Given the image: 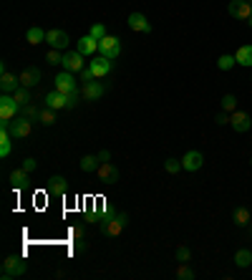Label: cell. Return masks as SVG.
<instances>
[{
    "label": "cell",
    "instance_id": "cell-4",
    "mask_svg": "<svg viewBox=\"0 0 252 280\" xmlns=\"http://www.w3.org/2000/svg\"><path fill=\"white\" fill-rule=\"evenodd\" d=\"M96 177H99V182L104 187H114L119 182V167L111 164V162H101L99 169H96Z\"/></svg>",
    "mask_w": 252,
    "mask_h": 280
},
{
    "label": "cell",
    "instance_id": "cell-12",
    "mask_svg": "<svg viewBox=\"0 0 252 280\" xmlns=\"http://www.w3.org/2000/svg\"><path fill=\"white\" fill-rule=\"evenodd\" d=\"M76 51L81 56H96L99 53V41L89 33V35H83V38H78V41H76Z\"/></svg>",
    "mask_w": 252,
    "mask_h": 280
},
{
    "label": "cell",
    "instance_id": "cell-24",
    "mask_svg": "<svg viewBox=\"0 0 252 280\" xmlns=\"http://www.w3.org/2000/svg\"><path fill=\"white\" fill-rule=\"evenodd\" d=\"M99 156L96 154H86V156H81V169L83 172H96L99 169Z\"/></svg>",
    "mask_w": 252,
    "mask_h": 280
},
{
    "label": "cell",
    "instance_id": "cell-33",
    "mask_svg": "<svg viewBox=\"0 0 252 280\" xmlns=\"http://www.w3.org/2000/svg\"><path fill=\"white\" fill-rule=\"evenodd\" d=\"M46 63H51V66H58V63H63V53H61L58 48H51V51L46 53Z\"/></svg>",
    "mask_w": 252,
    "mask_h": 280
},
{
    "label": "cell",
    "instance_id": "cell-9",
    "mask_svg": "<svg viewBox=\"0 0 252 280\" xmlns=\"http://www.w3.org/2000/svg\"><path fill=\"white\" fill-rule=\"evenodd\" d=\"M83 58L86 56H81L78 51H71V53H63V71H71V73H81L83 68H86V63H83Z\"/></svg>",
    "mask_w": 252,
    "mask_h": 280
},
{
    "label": "cell",
    "instance_id": "cell-38",
    "mask_svg": "<svg viewBox=\"0 0 252 280\" xmlns=\"http://www.w3.org/2000/svg\"><path fill=\"white\" fill-rule=\"evenodd\" d=\"M78 76H81V81H83V84H86V81H96V76H94L91 66H86V68H83V71H81Z\"/></svg>",
    "mask_w": 252,
    "mask_h": 280
},
{
    "label": "cell",
    "instance_id": "cell-13",
    "mask_svg": "<svg viewBox=\"0 0 252 280\" xmlns=\"http://www.w3.org/2000/svg\"><path fill=\"white\" fill-rule=\"evenodd\" d=\"M230 127H232L235 132L245 134V132H250V127H252V119H250V114H245V111H232V114H230Z\"/></svg>",
    "mask_w": 252,
    "mask_h": 280
},
{
    "label": "cell",
    "instance_id": "cell-29",
    "mask_svg": "<svg viewBox=\"0 0 252 280\" xmlns=\"http://www.w3.org/2000/svg\"><path fill=\"white\" fill-rule=\"evenodd\" d=\"M235 63H237V58L230 56V53H225V56L217 58V68H220V71H230V68H235Z\"/></svg>",
    "mask_w": 252,
    "mask_h": 280
},
{
    "label": "cell",
    "instance_id": "cell-40",
    "mask_svg": "<svg viewBox=\"0 0 252 280\" xmlns=\"http://www.w3.org/2000/svg\"><path fill=\"white\" fill-rule=\"evenodd\" d=\"M217 124H230V114H227V111L217 114Z\"/></svg>",
    "mask_w": 252,
    "mask_h": 280
},
{
    "label": "cell",
    "instance_id": "cell-20",
    "mask_svg": "<svg viewBox=\"0 0 252 280\" xmlns=\"http://www.w3.org/2000/svg\"><path fill=\"white\" fill-rule=\"evenodd\" d=\"M43 106H48V109H53V111H61V109H66V94H61V91H48L46 94V101H43Z\"/></svg>",
    "mask_w": 252,
    "mask_h": 280
},
{
    "label": "cell",
    "instance_id": "cell-43",
    "mask_svg": "<svg viewBox=\"0 0 252 280\" xmlns=\"http://www.w3.org/2000/svg\"><path fill=\"white\" fill-rule=\"evenodd\" d=\"M247 23H250V25H252V15H250V20H247Z\"/></svg>",
    "mask_w": 252,
    "mask_h": 280
},
{
    "label": "cell",
    "instance_id": "cell-30",
    "mask_svg": "<svg viewBox=\"0 0 252 280\" xmlns=\"http://www.w3.org/2000/svg\"><path fill=\"white\" fill-rule=\"evenodd\" d=\"M13 99H15L20 106H25V104H30V101H33V96H30V89H25V86H20V89L13 94Z\"/></svg>",
    "mask_w": 252,
    "mask_h": 280
},
{
    "label": "cell",
    "instance_id": "cell-1",
    "mask_svg": "<svg viewBox=\"0 0 252 280\" xmlns=\"http://www.w3.org/2000/svg\"><path fill=\"white\" fill-rule=\"evenodd\" d=\"M126 225H129V215L126 212H111V215L101 217V232L106 237H119Z\"/></svg>",
    "mask_w": 252,
    "mask_h": 280
},
{
    "label": "cell",
    "instance_id": "cell-7",
    "mask_svg": "<svg viewBox=\"0 0 252 280\" xmlns=\"http://www.w3.org/2000/svg\"><path fill=\"white\" fill-rule=\"evenodd\" d=\"M227 13L237 20H250L252 15V3L250 0H232V3L227 5Z\"/></svg>",
    "mask_w": 252,
    "mask_h": 280
},
{
    "label": "cell",
    "instance_id": "cell-2",
    "mask_svg": "<svg viewBox=\"0 0 252 280\" xmlns=\"http://www.w3.org/2000/svg\"><path fill=\"white\" fill-rule=\"evenodd\" d=\"M25 270H28V263L20 255H8L3 260V268H0V278H3V280H13V278H20Z\"/></svg>",
    "mask_w": 252,
    "mask_h": 280
},
{
    "label": "cell",
    "instance_id": "cell-25",
    "mask_svg": "<svg viewBox=\"0 0 252 280\" xmlns=\"http://www.w3.org/2000/svg\"><path fill=\"white\" fill-rule=\"evenodd\" d=\"M38 122L43 124V127H53V124H56V111H53V109H48V106H43V109H40Z\"/></svg>",
    "mask_w": 252,
    "mask_h": 280
},
{
    "label": "cell",
    "instance_id": "cell-37",
    "mask_svg": "<svg viewBox=\"0 0 252 280\" xmlns=\"http://www.w3.org/2000/svg\"><path fill=\"white\" fill-rule=\"evenodd\" d=\"M174 255H177V263H189V258H192V253H189L187 245H179Z\"/></svg>",
    "mask_w": 252,
    "mask_h": 280
},
{
    "label": "cell",
    "instance_id": "cell-5",
    "mask_svg": "<svg viewBox=\"0 0 252 280\" xmlns=\"http://www.w3.org/2000/svg\"><path fill=\"white\" fill-rule=\"evenodd\" d=\"M30 132H33V119H28V116H23V114L13 119V124H10L13 139H28Z\"/></svg>",
    "mask_w": 252,
    "mask_h": 280
},
{
    "label": "cell",
    "instance_id": "cell-6",
    "mask_svg": "<svg viewBox=\"0 0 252 280\" xmlns=\"http://www.w3.org/2000/svg\"><path fill=\"white\" fill-rule=\"evenodd\" d=\"M99 53H101V56H106V58H111V61H116V58H119V53H121V43H119V38H116V35H106V38H101V41H99Z\"/></svg>",
    "mask_w": 252,
    "mask_h": 280
},
{
    "label": "cell",
    "instance_id": "cell-39",
    "mask_svg": "<svg viewBox=\"0 0 252 280\" xmlns=\"http://www.w3.org/2000/svg\"><path fill=\"white\" fill-rule=\"evenodd\" d=\"M23 169L30 174V172H35V169H38V162H35L33 156H28V159H23Z\"/></svg>",
    "mask_w": 252,
    "mask_h": 280
},
{
    "label": "cell",
    "instance_id": "cell-28",
    "mask_svg": "<svg viewBox=\"0 0 252 280\" xmlns=\"http://www.w3.org/2000/svg\"><path fill=\"white\" fill-rule=\"evenodd\" d=\"M40 109H43V106H35V104H25V106H20V114H23V116H28V119H33V122H38V116H40Z\"/></svg>",
    "mask_w": 252,
    "mask_h": 280
},
{
    "label": "cell",
    "instance_id": "cell-35",
    "mask_svg": "<svg viewBox=\"0 0 252 280\" xmlns=\"http://www.w3.org/2000/svg\"><path fill=\"white\" fill-rule=\"evenodd\" d=\"M78 99H83V96H81V91H71V94H66V111H73V109H76V104H78Z\"/></svg>",
    "mask_w": 252,
    "mask_h": 280
},
{
    "label": "cell",
    "instance_id": "cell-18",
    "mask_svg": "<svg viewBox=\"0 0 252 280\" xmlns=\"http://www.w3.org/2000/svg\"><path fill=\"white\" fill-rule=\"evenodd\" d=\"M126 23H129V28H131L134 33H151V23L146 20L144 13H131Z\"/></svg>",
    "mask_w": 252,
    "mask_h": 280
},
{
    "label": "cell",
    "instance_id": "cell-15",
    "mask_svg": "<svg viewBox=\"0 0 252 280\" xmlns=\"http://www.w3.org/2000/svg\"><path fill=\"white\" fill-rule=\"evenodd\" d=\"M46 192H48V197H63V194L68 192V182H66L61 174H56V177H51V179H48Z\"/></svg>",
    "mask_w": 252,
    "mask_h": 280
},
{
    "label": "cell",
    "instance_id": "cell-36",
    "mask_svg": "<svg viewBox=\"0 0 252 280\" xmlns=\"http://www.w3.org/2000/svg\"><path fill=\"white\" fill-rule=\"evenodd\" d=\"M89 33L96 38V41H101V38H106V35H109V33H106V25H101V23H94Z\"/></svg>",
    "mask_w": 252,
    "mask_h": 280
},
{
    "label": "cell",
    "instance_id": "cell-41",
    "mask_svg": "<svg viewBox=\"0 0 252 280\" xmlns=\"http://www.w3.org/2000/svg\"><path fill=\"white\" fill-rule=\"evenodd\" d=\"M96 156H99V162H111V151H106V149H104V151H99Z\"/></svg>",
    "mask_w": 252,
    "mask_h": 280
},
{
    "label": "cell",
    "instance_id": "cell-26",
    "mask_svg": "<svg viewBox=\"0 0 252 280\" xmlns=\"http://www.w3.org/2000/svg\"><path fill=\"white\" fill-rule=\"evenodd\" d=\"M10 182H13V187H25L28 184V172L20 167V169H13L10 172Z\"/></svg>",
    "mask_w": 252,
    "mask_h": 280
},
{
    "label": "cell",
    "instance_id": "cell-22",
    "mask_svg": "<svg viewBox=\"0 0 252 280\" xmlns=\"http://www.w3.org/2000/svg\"><path fill=\"white\" fill-rule=\"evenodd\" d=\"M25 41H28L30 46H38V43H43V41H46V30H43V28H38V25L28 28V33H25Z\"/></svg>",
    "mask_w": 252,
    "mask_h": 280
},
{
    "label": "cell",
    "instance_id": "cell-19",
    "mask_svg": "<svg viewBox=\"0 0 252 280\" xmlns=\"http://www.w3.org/2000/svg\"><path fill=\"white\" fill-rule=\"evenodd\" d=\"M20 89V78H15L13 73H0V91L3 94H15Z\"/></svg>",
    "mask_w": 252,
    "mask_h": 280
},
{
    "label": "cell",
    "instance_id": "cell-31",
    "mask_svg": "<svg viewBox=\"0 0 252 280\" xmlns=\"http://www.w3.org/2000/svg\"><path fill=\"white\" fill-rule=\"evenodd\" d=\"M177 278H179V280H194V278H197V273H194L187 263H179V268H177Z\"/></svg>",
    "mask_w": 252,
    "mask_h": 280
},
{
    "label": "cell",
    "instance_id": "cell-42",
    "mask_svg": "<svg viewBox=\"0 0 252 280\" xmlns=\"http://www.w3.org/2000/svg\"><path fill=\"white\" fill-rule=\"evenodd\" d=\"M71 235H73V237H81V235H83V227H73Z\"/></svg>",
    "mask_w": 252,
    "mask_h": 280
},
{
    "label": "cell",
    "instance_id": "cell-34",
    "mask_svg": "<svg viewBox=\"0 0 252 280\" xmlns=\"http://www.w3.org/2000/svg\"><path fill=\"white\" fill-rule=\"evenodd\" d=\"M222 109H225L227 114L237 111V99H235L232 94H225V96H222Z\"/></svg>",
    "mask_w": 252,
    "mask_h": 280
},
{
    "label": "cell",
    "instance_id": "cell-8",
    "mask_svg": "<svg viewBox=\"0 0 252 280\" xmlns=\"http://www.w3.org/2000/svg\"><path fill=\"white\" fill-rule=\"evenodd\" d=\"M56 91H61V94L78 91V86H76V73H71V71H61V73L56 76Z\"/></svg>",
    "mask_w": 252,
    "mask_h": 280
},
{
    "label": "cell",
    "instance_id": "cell-32",
    "mask_svg": "<svg viewBox=\"0 0 252 280\" xmlns=\"http://www.w3.org/2000/svg\"><path fill=\"white\" fill-rule=\"evenodd\" d=\"M164 169L169 172V174H179L184 167H182V159H166L164 162Z\"/></svg>",
    "mask_w": 252,
    "mask_h": 280
},
{
    "label": "cell",
    "instance_id": "cell-21",
    "mask_svg": "<svg viewBox=\"0 0 252 280\" xmlns=\"http://www.w3.org/2000/svg\"><path fill=\"white\" fill-rule=\"evenodd\" d=\"M232 220H235V225H237V227H245V225H250V222H252V212H250L247 207H235Z\"/></svg>",
    "mask_w": 252,
    "mask_h": 280
},
{
    "label": "cell",
    "instance_id": "cell-44",
    "mask_svg": "<svg viewBox=\"0 0 252 280\" xmlns=\"http://www.w3.org/2000/svg\"><path fill=\"white\" fill-rule=\"evenodd\" d=\"M250 3H252V0H250Z\"/></svg>",
    "mask_w": 252,
    "mask_h": 280
},
{
    "label": "cell",
    "instance_id": "cell-3",
    "mask_svg": "<svg viewBox=\"0 0 252 280\" xmlns=\"http://www.w3.org/2000/svg\"><path fill=\"white\" fill-rule=\"evenodd\" d=\"M15 116H20V104L13 99V94L0 96V122H13Z\"/></svg>",
    "mask_w": 252,
    "mask_h": 280
},
{
    "label": "cell",
    "instance_id": "cell-16",
    "mask_svg": "<svg viewBox=\"0 0 252 280\" xmlns=\"http://www.w3.org/2000/svg\"><path fill=\"white\" fill-rule=\"evenodd\" d=\"M202 164H204V156H202V151H187L184 156H182V167L187 169V172H197V169H202Z\"/></svg>",
    "mask_w": 252,
    "mask_h": 280
},
{
    "label": "cell",
    "instance_id": "cell-23",
    "mask_svg": "<svg viewBox=\"0 0 252 280\" xmlns=\"http://www.w3.org/2000/svg\"><path fill=\"white\" fill-rule=\"evenodd\" d=\"M235 58H237L240 66H252V46H240Z\"/></svg>",
    "mask_w": 252,
    "mask_h": 280
},
{
    "label": "cell",
    "instance_id": "cell-17",
    "mask_svg": "<svg viewBox=\"0 0 252 280\" xmlns=\"http://www.w3.org/2000/svg\"><path fill=\"white\" fill-rule=\"evenodd\" d=\"M20 86H25V89H35L38 84H40V71L35 68V66H28L25 71H20Z\"/></svg>",
    "mask_w": 252,
    "mask_h": 280
},
{
    "label": "cell",
    "instance_id": "cell-14",
    "mask_svg": "<svg viewBox=\"0 0 252 280\" xmlns=\"http://www.w3.org/2000/svg\"><path fill=\"white\" fill-rule=\"evenodd\" d=\"M46 43H48L51 48L63 51V48L71 43V38H68V33H66V30H48V33H46Z\"/></svg>",
    "mask_w": 252,
    "mask_h": 280
},
{
    "label": "cell",
    "instance_id": "cell-27",
    "mask_svg": "<svg viewBox=\"0 0 252 280\" xmlns=\"http://www.w3.org/2000/svg\"><path fill=\"white\" fill-rule=\"evenodd\" d=\"M235 265H237V268H247V265H252V253H250V250H245V248H242V250H237V253H235Z\"/></svg>",
    "mask_w": 252,
    "mask_h": 280
},
{
    "label": "cell",
    "instance_id": "cell-11",
    "mask_svg": "<svg viewBox=\"0 0 252 280\" xmlns=\"http://www.w3.org/2000/svg\"><path fill=\"white\" fill-rule=\"evenodd\" d=\"M104 94H106V86L99 84V81H86V84L81 86V96L86 99V101H99Z\"/></svg>",
    "mask_w": 252,
    "mask_h": 280
},
{
    "label": "cell",
    "instance_id": "cell-10",
    "mask_svg": "<svg viewBox=\"0 0 252 280\" xmlns=\"http://www.w3.org/2000/svg\"><path fill=\"white\" fill-rule=\"evenodd\" d=\"M91 66V71H94V76L96 78H104V76H109L111 71H114V61L111 58H106V56H94V61L89 63Z\"/></svg>",
    "mask_w": 252,
    "mask_h": 280
}]
</instances>
